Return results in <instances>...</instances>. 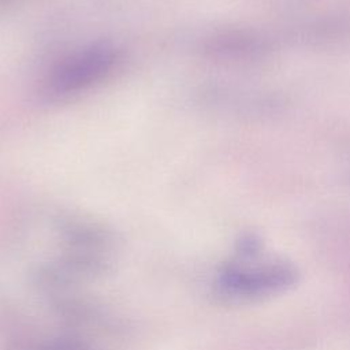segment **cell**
<instances>
[{
  "mask_svg": "<svg viewBox=\"0 0 350 350\" xmlns=\"http://www.w3.org/2000/svg\"><path fill=\"white\" fill-rule=\"evenodd\" d=\"M116 62L118 52L107 42L78 49L49 71L42 86L44 96L57 100L79 93L109 74Z\"/></svg>",
  "mask_w": 350,
  "mask_h": 350,
  "instance_id": "obj_1",
  "label": "cell"
},
{
  "mask_svg": "<svg viewBox=\"0 0 350 350\" xmlns=\"http://www.w3.org/2000/svg\"><path fill=\"white\" fill-rule=\"evenodd\" d=\"M295 282V269L284 262L238 267L224 269L220 278L221 287L235 295L254 297L280 291Z\"/></svg>",
  "mask_w": 350,
  "mask_h": 350,
  "instance_id": "obj_2",
  "label": "cell"
}]
</instances>
